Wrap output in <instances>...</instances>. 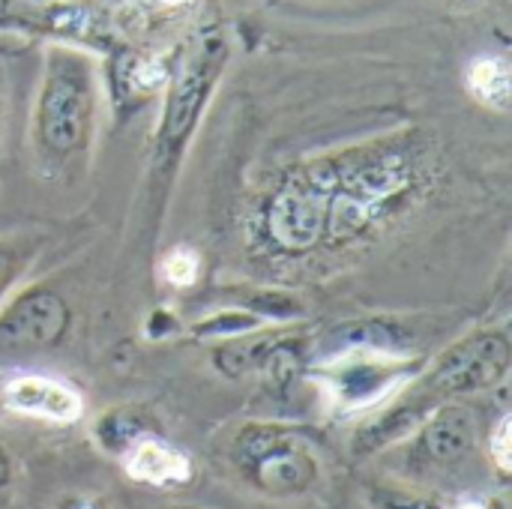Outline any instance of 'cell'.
Wrapping results in <instances>:
<instances>
[{
  "label": "cell",
  "instance_id": "cell-13",
  "mask_svg": "<svg viewBox=\"0 0 512 509\" xmlns=\"http://www.w3.org/2000/svg\"><path fill=\"white\" fill-rule=\"evenodd\" d=\"M162 273L171 285L183 288V285H192L198 279V255L189 252V249H177L165 258L162 264Z\"/></svg>",
  "mask_w": 512,
  "mask_h": 509
},
{
  "label": "cell",
  "instance_id": "cell-12",
  "mask_svg": "<svg viewBox=\"0 0 512 509\" xmlns=\"http://www.w3.org/2000/svg\"><path fill=\"white\" fill-rule=\"evenodd\" d=\"M369 507L372 509H438L432 501L411 495L405 489H390V486H378L369 492Z\"/></svg>",
  "mask_w": 512,
  "mask_h": 509
},
{
  "label": "cell",
  "instance_id": "cell-6",
  "mask_svg": "<svg viewBox=\"0 0 512 509\" xmlns=\"http://www.w3.org/2000/svg\"><path fill=\"white\" fill-rule=\"evenodd\" d=\"M66 330V306L51 291H33L15 300L0 318L3 345H54Z\"/></svg>",
  "mask_w": 512,
  "mask_h": 509
},
{
  "label": "cell",
  "instance_id": "cell-3",
  "mask_svg": "<svg viewBox=\"0 0 512 509\" xmlns=\"http://www.w3.org/2000/svg\"><path fill=\"white\" fill-rule=\"evenodd\" d=\"M510 369V342L501 333L471 336L438 357L417 393L420 402L435 408L438 399L480 393L495 387Z\"/></svg>",
  "mask_w": 512,
  "mask_h": 509
},
{
  "label": "cell",
  "instance_id": "cell-15",
  "mask_svg": "<svg viewBox=\"0 0 512 509\" xmlns=\"http://www.w3.org/2000/svg\"><path fill=\"white\" fill-rule=\"evenodd\" d=\"M12 273H15V264H12V258L0 249V291L12 282Z\"/></svg>",
  "mask_w": 512,
  "mask_h": 509
},
{
  "label": "cell",
  "instance_id": "cell-2",
  "mask_svg": "<svg viewBox=\"0 0 512 509\" xmlns=\"http://www.w3.org/2000/svg\"><path fill=\"white\" fill-rule=\"evenodd\" d=\"M234 459L261 492L276 498L303 495L318 480V462L285 429H270V426L246 429L237 438Z\"/></svg>",
  "mask_w": 512,
  "mask_h": 509
},
{
  "label": "cell",
  "instance_id": "cell-14",
  "mask_svg": "<svg viewBox=\"0 0 512 509\" xmlns=\"http://www.w3.org/2000/svg\"><path fill=\"white\" fill-rule=\"evenodd\" d=\"M489 453H492V459H495V465H498V471H510V417H504L501 423H498V429L492 432V438H489Z\"/></svg>",
  "mask_w": 512,
  "mask_h": 509
},
{
  "label": "cell",
  "instance_id": "cell-5",
  "mask_svg": "<svg viewBox=\"0 0 512 509\" xmlns=\"http://www.w3.org/2000/svg\"><path fill=\"white\" fill-rule=\"evenodd\" d=\"M228 51L219 39H207L180 69V75L174 78L171 96H168V111H165V138L177 141L189 132V126L195 123L204 96L210 93V84L216 81L222 63H225Z\"/></svg>",
  "mask_w": 512,
  "mask_h": 509
},
{
  "label": "cell",
  "instance_id": "cell-10",
  "mask_svg": "<svg viewBox=\"0 0 512 509\" xmlns=\"http://www.w3.org/2000/svg\"><path fill=\"white\" fill-rule=\"evenodd\" d=\"M468 87L471 93L483 102L492 105L498 111L510 108V93H512V72L510 60L489 54V57H477L468 69Z\"/></svg>",
  "mask_w": 512,
  "mask_h": 509
},
{
  "label": "cell",
  "instance_id": "cell-11",
  "mask_svg": "<svg viewBox=\"0 0 512 509\" xmlns=\"http://www.w3.org/2000/svg\"><path fill=\"white\" fill-rule=\"evenodd\" d=\"M96 438H99V444L105 447V450H111V453H129L141 438H147V432H144V426H141V420H138V414H129V411H114V414H108V417H102L99 420V426H96Z\"/></svg>",
  "mask_w": 512,
  "mask_h": 509
},
{
  "label": "cell",
  "instance_id": "cell-9",
  "mask_svg": "<svg viewBox=\"0 0 512 509\" xmlns=\"http://www.w3.org/2000/svg\"><path fill=\"white\" fill-rule=\"evenodd\" d=\"M126 471L138 483L150 486H180L192 477L189 459L171 444L147 435L126 453Z\"/></svg>",
  "mask_w": 512,
  "mask_h": 509
},
{
  "label": "cell",
  "instance_id": "cell-8",
  "mask_svg": "<svg viewBox=\"0 0 512 509\" xmlns=\"http://www.w3.org/2000/svg\"><path fill=\"white\" fill-rule=\"evenodd\" d=\"M420 444L432 462H459L477 444V420L462 405L435 408L420 423Z\"/></svg>",
  "mask_w": 512,
  "mask_h": 509
},
{
  "label": "cell",
  "instance_id": "cell-4",
  "mask_svg": "<svg viewBox=\"0 0 512 509\" xmlns=\"http://www.w3.org/2000/svg\"><path fill=\"white\" fill-rule=\"evenodd\" d=\"M405 375L408 363L384 360L375 354V348H360L354 357L339 360L327 369V387L339 408L360 411L387 399Z\"/></svg>",
  "mask_w": 512,
  "mask_h": 509
},
{
  "label": "cell",
  "instance_id": "cell-7",
  "mask_svg": "<svg viewBox=\"0 0 512 509\" xmlns=\"http://www.w3.org/2000/svg\"><path fill=\"white\" fill-rule=\"evenodd\" d=\"M3 396L9 411L51 423H75L84 411V402L72 387L42 375H24L9 381Z\"/></svg>",
  "mask_w": 512,
  "mask_h": 509
},
{
  "label": "cell",
  "instance_id": "cell-16",
  "mask_svg": "<svg viewBox=\"0 0 512 509\" xmlns=\"http://www.w3.org/2000/svg\"><path fill=\"white\" fill-rule=\"evenodd\" d=\"M9 474H12V471H9V456H6V453L0 450V489H3L6 483H9Z\"/></svg>",
  "mask_w": 512,
  "mask_h": 509
},
{
  "label": "cell",
  "instance_id": "cell-17",
  "mask_svg": "<svg viewBox=\"0 0 512 509\" xmlns=\"http://www.w3.org/2000/svg\"><path fill=\"white\" fill-rule=\"evenodd\" d=\"M63 509H96L90 501H84V498H75V501H66V507Z\"/></svg>",
  "mask_w": 512,
  "mask_h": 509
},
{
  "label": "cell",
  "instance_id": "cell-18",
  "mask_svg": "<svg viewBox=\"0 0 512 509\" xmlns=\"http://www.w3.org/2000/svg\"><path fill=\"white\" fill-rule=\"evenodd\" d=\"M453 509H486L483 504H474V501H462V504H456Z\"/></svg>",
  "mask_w": 512,
  "mask_h": 509
},
{
  "label": "cell",
  "instance_id": "cell-19",
  "mask_svg": "<svg viewBox=\"0 0 512 509\" xmlns=\"http://www.w3.org/2000/svg\"><path fill=\"white\" fill-rule=\"evenodd\" d=\"M177 509H192V507H177Z\"/></svg>",
  "mask_w": 512,
  "mask_h": 509
},
{
  "label": "cell",
  "instance_id": "cell-1",
  "mask_svg": "<svg viewBox=\"0 0 512 509\" xmlns=\"http://www.w3.org/2000/svg\"><path fill=\"white\" fill-rule=\"evenodd\" d=\"M93 72L84 57L54 51L48 57L45 84L39 96V138L54 153L75 150L93 123Z\"/></svg>",
  "mask_w": 512,
  "mask_h": 509
}]
</instances>
